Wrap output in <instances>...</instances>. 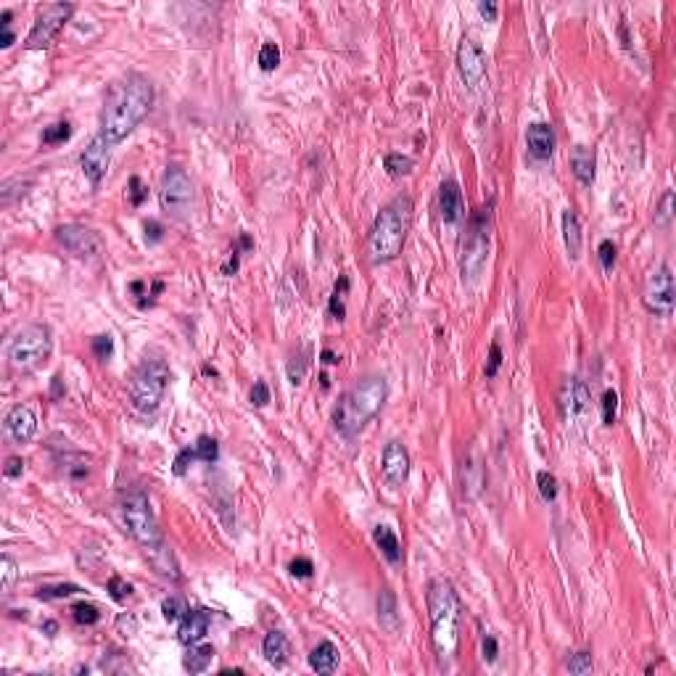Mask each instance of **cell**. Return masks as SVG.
I'll list each match as a JSON object with an SVG mask.
<instances>
[{
  "instance_id": "cell-51",
  "label": "cell",
  "mask_w": 676,
  "mask_h": 676,
  "mask_svg": "<svg viewBox=\"0 0 676 676\" xmlns=\"http://www.w3.org/2000/svg\"><path fill=\"white\" fill-rule=\"evenodd\" d=\"M481 653H484V661L487 663H494L499 655V645H497V637L494 634H484V640H481Z\"/></svg>"
},
{
  "instance_id": "cell-21",
  "label": "cell",
  "mask_w": 676,
  "mask_h": 676,
  "mask_svg": "<svg viewBox=\"0 0 676 676\" xmlns=\"http://www.w3.org/2000/svg\"><path fill=\"white\" fill-rule=\"evenodd\" d=\"M570 169H573L576 180L589 188V185L594 182V169H597L594 148H589V145H576V148L570 151Z\"/></svg>"
},
{
  "instance_id": "cell-44",
  "label": "cell",
  "mask_w": 676,
  "mask_h": 676,
  "mask_svg": "<svg viewBox=\"0 0 676 676\" xmlns=\"http://www.w3.org/2000/svg\"><path fill=\"white\" fill-rule=\"evenodd\" d=\"M592 668H594L592 653L582 650V653L570 655V661H568V671H570V674H589Z\"/></svg>"
},
{
  "instance_id": "cell-54",
  "label": "cell",
  "mask_w": 676,
  "mask_h": 676,
  "mask_svg": "<svg viewBox=\"0 0 676 676\" xmlns=\"http://www.w3.org/2000/svg\"><path fill=\"white\" fill-rule=\"evenodd\" d=\"M478 13L487 19V22H494L497 19V13H499V8H497V3H478Z\"/></svg>"
},
{
  "instance_id": "cell-14",
  "label": "cell",
  "mask_w": 676,
  "mask_h": 676,
  "mask_svg": "<svg viewBox=\"0 0 676 676\" xmlns=\"http://www.w3.org/2000/svg\"><path fill=\"white\" fill-rule=\"evenodd\" d=\"M457 69H460V77H463L470 90H475L478 85L484 82V77H487V53H484V48L478 45L473 37H463V43L457 48Z\"/></svg>"
},
{
  "instance_id": "cell-35",
  "label": "cell",
  "mask_w": 676,
  "mask_h": 676,
  "mask_svg": "<svg viewBox=\"0 0 676 676\" xmlns=\"http://www.w3.org/2000/svg\"><path fill=\"white\" fill-rule=\"evenodd\" d=\"M671 220H674V190H666L655 209V227L666 230V227H671Z\"/></svg>"
},
{
  "instance_id": "cell-57",
  "label": "cell",
  "mask_w": 676,
  "mask_h": 676,
  "mask_svg": "<svg viewBox=\"0 0 676 676\" xmlns=\"http://www.w3.org/2000/svg\"><path fill=\"white\" fill-rule=\"evenodd\" d=\"M61 396V375H56L53 378V399H59Z\"/></svg>"
},
{
  "instance_id": "cell-19",
  "label": "cell",
  "mask_w": 676,
  "mask_h": 676,
  "mask_svg": "<svg viewBox=\"0 0 676 676\" xmlns=\"http://www.w3.org/2000/svg\"><path fill=\"white\" fill-rule=\"evenodd\" d=\"M439 214L447 225H457L465 217V199L457 180H444L439 185Z\"/></svg>"
},
{
  "instance_id": "cell-53",
  "label": "cell",
  "mask_w": 676,
  "mask_h": 676,
  "mask_svg": "<svg viewBox=\"0 0 676 676\" xmlns=\"http://www.w3.org/2000/svg\"><path fill=\"white\" fill-rule=\"evenodd\" d=\"M24 465H27V463H24L22 457H8V460H6V468H3V475H6V478H11V481H13V478H22Z\"/></svg>"
},
{
  "instance_id": "cell-45",
  "label": "cell",
  "mask_w": 676,
  "mask_h": 676,
  "mask_svg": "<svg viewBox=\"0 0 676 676\" xmlns=\"http://www.w3.org/2000/svg\"><path fill=\"white\" fill-rule=\"evenodd\" d=\"M106 589L111 592V597H114L117 603H124V600L132 594V587L124 582L122 576H111V579H108V584H106Z\"/></svg>"
},
{
  "instance_id": "cell-33",
  "label": "cell",
  "mask_w": 676,
  "mask_h": 676,
  "mask_svg": "<svg viewBox=\"0 0 676 676\" xmlns=\"http://www.w3.org/2000/svg\"><path fill=\"white\" fill-rule=\"evenodd\" d=\"M383 164H386V169H389L391 178H402V175H410V172L415 169V159H412V156H404V154H389Z\"/></svg>"
},
{
  "instance_id": "cell-3",
  "label": "cell",
  "mask_w": 676,
  "mask_h": 676,
  "mask_svg": "<svg viewBox=\"0 0 676 676\" xmlns=\"http://www.w3.org/2000/svg\"><path fill=\"white\" fill-rule=\"evenodd\" d=\"M428 618H431V642L441 666H450L460 647V624H463V603L454 584L444 576L428 582L426 589Z\"/></svg>"
},
{
  "instance_id": "cell-7",
  "label": "cell",
  "mask_w": 676,
  "mask_h": 676,
  "mask_svg": "<svg viewBox=\"0 0 676 676\" xmlns=\"http://www.w3.org/2000/svg\"><path fill=\"white\" fill-rule=\"evenodd\" d=\"M169 365L161 354H148L143 359L138 370L132 373L130 380V402L135 412L141 415H154L164 402L166 386H169Z\"/></svg>"
},
{
  "instance_id": "cell-27",
  "label": "cell",
  "mask_w": 676,
  "mask_h": 676,
  "mask_svg": "<svg viewBox=\"0 0 676 676\" xmlns=\"http://www.w3.org/2000/svg\"><path fill=\"white\" fill-rule=\"evenodd\" d=\"M212 658H214L212 645L196 642V645H190L188 647V653H185V658H182V666H185V671H190V674H203V671L212 666Z\"/></svg>"
},
{
  "instance_id": "cell-25",
  "label": "cell",
  "mask_w": 676,
  "mask_h": 676,
  "mask_svg": "<svg viewBox=\"0 0 676 676\" xmlns=\"http://www.w3.org/2000/svg\"><path fill=\"white\" fill-rule=\"evenodd\" d=\"M261 653H264V661L270 666H275V668L285 666L288 663V653H291L288 637H285L283 631H270L264 637V642H261Z\"/></svg>"
},
{
  "instance_id": "cell-29",
  "label": "cell",
  "mask_w": 676,
  "mask_h": 676,
  "mask_svg": "<svg viewBox=\"0 0 676 676\" xmlns=\"http://www.w3.org/2000/svg\"><path fill=\"white\" fill-rule=\"evenodd\" d=\"M188 603L180 597V594H169L164 603H161V616H164V621H169V624H180L182 618L188 616Z\"/></svg>"
},
{
  "instance_id": "cell-9",
  "label": "cell",
  "mask_w": 676,
  "mask_h": 676,
  "mask_svg": "<svg viewBox=\"0 0 676 676\" xmlns=\"http://www.w3.org/2000/svg\"><path fill=\"white\" fill-rule=\"evenodd\" d=\"M159 201L169 217L182 220L193 209V180L180 164H169L161 175L159 185Z\"/></svg>"
},
{
  "instance_id": "cell-47",
  "label": "cell",
  "mask_w": 676,
  "mask_h": 676,
  "mask_svg": "<svg viewBox=\"0 0 676 676\" xmlns=\"http://www.w3.org/2000/svg\"><path fill=\"white\" fill-rule=\"evenodd\" d=\"M93 354L98 357V359H111V354H114V338H111L108 333L95 336L93 338Z\"/></svg>"
},
{
  "instance_id": "cell-43",
  "label": "cell",
  "mask_w": 676,
  "mask_h": 676,
  "mask_svg": "<svg viewBox=\"0 0 676 676\" xmlns=\"http://www.w3.org/2000/svg\"><path fill=\"white\" fill-rule=\"evenodd\" d=\"M193 463H199L196 450H193V447H185V450L178 452V457H175V463H172V470H175V475H185Z\"/></svg>"
},
{
  "instance_id": "cell-4",
  "label": "cell",
  "mask_w": 676,
  "mask_h": 676,
  "mask_svg": "<svg viewBox=\"0 0 676 676\" xmlns=\"http://www.w3.org/2000/svg\"><path fill=\"white\" fill-rule=\"evenodd\" d=\"M386 396H389V383H386L383 375H368V378H362L354 389H349L336 402V407H333V415H331L333 431L346 441L357 439L359 431L380 412V407L386 404Z\"/></svg>"
},
{
  "instance_id": "cell-5",
  "label": "cell",
  "mask_w": 676,
  "mask_h": 676,
  "mask_svg": "<svg viewBox=\"0 0 676 676\" xmlns=\"http://www.w3.org/2000/svg\"><path fill=\"white\" fill-rule=\"evenodd\" d=\"M412 214H415V203L407 193L394 196L380 209L368 236V257L373 264H386L402 254L412 227Z\"/></svg>"
},
{
  "instance_id": "cell-42",
  "label": "cell",
  "mask_w": 676,
  "mask_h": 676,
  "mask_svg": "<svg viewBox=\"0 0 676 676\" xmlns=\"http://www.w3.org/2000/svg\"><path fill=\"white\" fill-rule=\"evenodd\" d=\"M597 259H600V264H603L605 273H613L616 259H618V246L613 243V240H603V243L597 246Z\"/></svg>"
},
{
  "instance_id": "cell-1",
  "label": "cell",
  "mask_w": 676,
  "mask_h": 676,
  "mask_svg": "<svg viewBox=\"0 0 676 676\" xmlns=\"http://www.w3.org/2000/svg\"><path fill=\"white\" fill-rule=\"evenodd\" d=\"M156 101L154 82L138 71H130L108 85L101 117H98V135L111 145H119L143 119L151 114Z\"/></svg>"
},
{
  "instance_id": "cell-48",
  "label": "cell",
  "mask_w": 676,
  "mask_h": 676,
  "mask_svg": "<svg viewBox=\"0 0 676 676\" xmlns=\"http://www.w3.org/2000/svg\"><path fill=\"white\" fill-rule=\"evenodd\" d=\"M499 368H502V349H499V344L494 341V344L489 346V359H487V368H484V375L487 378H494L499 373Z\"/></svg>"
},
{
  "instance_id": "cell-58",
  "label": "cell",
  "mask_w": 676,
  "mask_h": 676,
  "mask_svg": "<svg viewBox=\"0 0 676 676\" xmlns=\"http://www.w3.org/2000/svg\"><path fill=\"white\" fill-rule=\"evenodd\" d=\"M56 629H59V626H56V624H53V621H48V624H45V631H48V637H56Z\"/></svg>"
},
{
  "instance_id": "cell-11",
  "label": "cell",
  "mask_w": 676,
  "mask_h": 676,
  "mask_svg": "<svg viewBox=\"0 0 676 676\" xmlns=\"http://www.w3.org/2000/svg\"><path fill=\"white\" fill-rule=\"evenodd\" d=\"M642 304L655 317H671V312H674V270H671V264H661L647 278Z\"/></svg>"
},
{
  "instance_id": "cell-38",
  "label": "cell",
  "mask_w": 676,
  "mask_h": 676,
  "mask_svg": "<svg viewBox=\"0 0 676 676\" xmlns=\"http://www.w3.org/2000/svg\"><path fill=\"white\" fill-rule=\"evenodd\" d=\"M82 589L77 584H56V587H40L37 589V597L40 600H64V597H71V594H80Z\"/></svg>"
},
{
  "instance_id": "cell-2",
  "label": "cell",
  "mask_w": 676,
  "mask_h": 676,
  "mask_svg": "<svg viewBox=\"0 0 676 676\" xmlns=\"http://www.w3.org/2000/svg\"><path fill=\"white\" fill-rule=\"evenodd\" d=\"M119 512H122V523L127 528V534L143 547L148 563L156 568V573H161L164 579H172V582H180V566L169 545L164 542V534L159 528V521H156V512L151 508V499L145 491L141 489H132V491H124L122 499H119Z\"/></svg>"
},
{
  "instance_id": "cell-13",
  "label": "cell",
  "mask_w": 676,
  "mask_h": 676,
  "mask_svg": "<svg viewBox=\"0 0 676 676\" xmlns=\"http://www.w3.org/2000/svg\"><path fill=\"white\" fill-rule=\"evenodd\" d=\"M558 407L566 423H579V420H584L587 412H589V407H592L589 386L582 378H566L558 394Z\"/></svg>"
},
{
  "instance_id": "cell-39",
  "label": "cell",
  "mask_w": 676,
  "mask_h": 676,
  "mask_svg": "<svg viewBox=\"0 0 676 676\" xmlns=\"http://www.w3.org/2000/svg\"><path fill=\"white\" fill-rule=\"evenodd\" d=\"M536 484H539V494H542L545 502H555L558 499V478L549 473V470H539Z\"/></svg>"
},
{
  "instance_id": "cell-52",
  "label": "cell",
  "mask_w": 676,
  "mask_h": 676,
  "mask_svg": "<svg viewBox=\"0 0 676 676\" xmlns=\"http://www.w3.org/2000/svg\"><path fill=\"white\" fill-rule=\"evenodd\" d=\"M161 238H164V227H161V222L148 220V222H145V243L154 246V243H159Z\"/></svg>"
},
{
  "instance_id": "cell-41",
  "label": "cell",
  "mask_w": 676,
  "mask_h": 676,
  "mask_svg": "<svg viewBox=\"0 0 676 676\" xmlns=\"http://www.w3.org/2000/svg\"><path fill=\"white\" fill-rule=\"evenodd\" d=\"M259 66L261 71H275L280 66V48L275 43H264L259 50Z\"/></svg>"
},
{
  "instance_id": "cell-10",
  "label": "cell",
  "mask_w": 676,
  "mask_h": 676,
  "mask_svg": "<svg viewBox=\"0 0 676 676\" xmlns=\"http://www.w3.org/2000/svg\"><path fill=\"white\" fill-rule=\"evenodd\" d=\"M71 13H74V3H48V6H43L29 35H27V43H24L27 50H45L64 29V24L71 19Z\"/></svg>"
},
{
  "instance_id": "cell-55",
  "label": "cell",
  "mask_w": 676,
  "mask_h": 676,
  "mask_svg": "<svg viewBox=\"0 0 676 676\" xmlns=\"http://www.w3.org/2000/svg\"><path fill=\"white\" fill-rule=\"evenodd\" d=\"M13 43H16V35H13L11 29H3V37H0V48H11Z\"/></svg>"
},
{
  "instance_id": "cell-12",
  "label": "cell",
  "mask_w": 676,
  "mask_h": 676,
  "mask_svg": "<svg viewBox=\"0 0 676 676\" xmlns=\"http://www.w3.org/2000/svg\"><path fill=\"white\" fill-rule=\"evenodd\" d=\"M56 243L64 251H69L77 259H95L103 251V238L95 233L93 227L77 225V222H66V225L56 227Z\"/></svg>"
},
{
  "instance_id": "cell-31",
  "label": "cell",
  "mask_w": 676,
  "mask_h": 676,
  "mask_svg": "<svg viewBox=\"0 0 676 676\" xmlns=\"http://www.w3.org/2000/svg\"><path fill=\"white\" fill-rule=\"evenodd\" d=\"M29 185H32V180H29V178L6 180V182H3V188H0V201H3V206H11L16 199H22Z\"/></svg>"
},
{
  "instance_id": "cell-8",
  "label": "cell",
  "mask_w": 676,
  "mask_h": 676,
  "mask_svg": "<svg viewBox=\"0 0 676 676\" xmlns=\"http://www.w3.org/2000/svg\"><path fill=\"white\" fill-rule=\"evenodd\" d=\"M491 209L494 201H489V206H481L478 212L470 217L468 222V236L463 243V259H460V273L463 280H475L489 257V238H491Z\"/></svg>"
},
{
  "instance_id": "cell-50",
  "label": "cell",
  "mask_w": 676,
  "mask_h": 676,
  "mask_svg": "<svg viewBox=\"0 0 676 676\" xmlns=\"http://www.w3.org/2000/svg\"><path fill=\"white\" fill-rule=\"evenodd\" d=\"M288 570L296 576V579H312V573H315V563L309 558H294L291 560V566H288Z\"/></svg>"
},
{
  "instance_id": "cell-28",
  "label": "cell",
  "mask_w": 676,
  "mask_h": 676,
  "mask_svg": "<svg viewBox=\"0 0 676 676\" xmlns=\"http://www.w3.org/2000/svg\"><path fill=\"white\" fill-rule=\"evenodd\" d=\"M346 294H349V278L341 275V278L336 280V285H333L331 301H328V315H331L333 320H344L346 317V307H344Z\"/></svg>"
},
{
  "instance_id": "cell-24",
  "label": "cell",
  "mask_w": 676,
  "mask_h": 676,
  "mask_svg": "<svg viewBox=\"0 0 676 676\" xmlns=\"http://www.w3.org/2000/svg\"><path fill=\"white\" fill-rule=\"evenodd\" d=\"M338 663H341V653H338V647H336L333 642H320V645L309 653V666H312V671H317V674H333V671L338 668Z\"/></svg>"
},
{
  "instance_id": "cell-49",
  "label": "cell",
  "mask_w": 676,
  "mask_h": 676,
  "mask_svg": "<svg viewBox=\"0 0 676 676\" xmlns=\"http://www.w3.org/2000/svg\"><path fill=\"white\" fill-rule=\"evenodd\" d=\"M249 399H251V404L254 407H267L270 404V389H267V383L264 380H257L254 386H251V394H249Z\"/></svg>"
},
{
  "instance_id": "cell-34",
  "label": "cell",
  "mask_w": 676,
  "mask_h": 676,
  "mask_svg": "<svg viewBox=\"0 0 676 676\" xmlns=\"http://www.w3.org/2000/svg\"><path fill=\"white\" fill-rule=\"evenodd\" d=\"M193 450H196V457H199V463H217V457H220V444H217V439H212V436H199V441L193 444Z\"/></svg>"
},
{
  "instance_id": "cell-32",
  "label": "cell",
  "mask_w": 676,
  "mask_h": 676,
  "mask_svg": "<svg viewBox=\"0 0 676 676\" xmlns=\"http://www.w3.org/2000/svg\"><path fill=\"white\" fill-rule=\"evenodd\" d=\"M16 579H19V563L11 555H3V560H0V589H3V594L11 592Z\"/></svg>"
},
{
  "instance_id": "cell-20",
  "label": "cell",
  "mask_w": 676,
  "mask_h": 676,
  "mask_svg": "<svg viewBox=\"0 0 676 676\" xmlns=\"http://www.w3.org/2000/svg\"><path fill=\"white\" fill-rule=\"evenodd\" d=\"M209 624H212V613L209 610H188V616L180 621L178 626V640L180 645H196L209 634Z\"/></svg>"
},
{
  "instance_id": "cell-18",
  "label": "cell",
  "mask_w": 676,
  "mask_h": 676,
  "mask_svg": "<svg viewBox=\"0 0 676 676\" xmlns=\"http://www.w3.org/2000/svg\"><path fill=\"white\" fill-rule=\"evenodd\" d=\"M555 143H558V138H555L552 124H547V122L528 124V130H526V148H528V154L534 156L536 161H549L552 154H555Z\"/></svg>"
},
{
  "instance_id": "cell-15",
  "label": "cell",
  "mask_w": 676,
  "mask_h": 676,
  "mask_svg": "<svg viewBox=\"0 0 676 676\" xmlns=\"http://www.w3.org/2000/svg\"><path fill=\"white\" fill-rule=\"evenodd\" d=\"M410 465H412V460H410V452H407V447H404L402 441H389V444L383 447L380 470H383V478H386L389 487L399 489L407 484V478H410Z\"/></svg>"
},
{
  "instance_id": "cell-6",
  "label": "cell",
  "mask_w": 676,
  "mask_h": 676,
  "mask_svg": "<svg viewBox=\"0 0 676 676\" xmlns=\"http://www.w3.org/2000/svg\"><path fill=\"white\" fill-rule=\"evenodd\" d=\"M53 354V333L45 322L22 325L6 344V359L16 373H35Z\"/></svg>"
},
{
  "instance_id": "cell-23",
  "label": "cell",
  "mask_w": 676,
  "mask_h": 676,
  "mask_svg": "<svg viewBox=\"0 0 676 676\" xmlns=\"http://www.w3.org/2000/svg\"><path fill=\"white\" fill-rule=\"evenodd\" d=\"M563 240H566V251H568V257L573 261L582 257V222H579V214L573 212V209H566L563 212Z\"/></svg>"
},
{
  "instance_id": "cell-16",
  "label": "cell",
  "mask_w": 676,
  "mask_h": 676,
  "mask_svg": "<svg viewBox=\"0 0 676 676\" xmlns=\"http://www.w3.org/2000/svg\"><path fill=\"white\" fill-rule=\"evenodd\" d=\"M111 143H106L101 135H95L90 145L80 156V166H82L85 178L90 180V185H101V180L106 178L108 164H111Z\"/></svg>"
},
{
  "instance_id": "cell-17",
  "label": "cell",
  "mask_w": 676,
  "mask_h": 676,
  "mask_svg": "<svg viewBox=\"0 0 676 676\" xmlns=\"http://www.w3.org/2000/svg\"><path fill=\"white\" fill-rule=\"evenodd\" d=\"M6 433H8L16 444H27V441L35 439V433H37L35 410L27 407V404H16V407H11V412L6 415Z\"/></svg>"
},
{
  "instance_id": "cell-56",
  "label": "cell",
  "mask_w": 676,
  "mask_h": 676,
  "mask_svg": "<svg viewBox=\"0 0 676 676\" xmlns=\"http://www.w3.org/2000/svg\"><path fill=\"white\" fill-rule=\"evenodd\" d=\"M320 357H322V362H325V365H338V362H341V357L333 354L331 349H325V352H322Z\"/></svg>"
},
{
  "instance_id": "cell-46",
  "label": "cell",
  "mask_w": 676,
  "mask_h": 676,
  "mask_svg": "<svg viewBox=\"0 0 676 676\" xmlns=\"http://www.w3.org/2000/svg\"><path fill=\"white\" fill-rule=\"evenodd\" d=\"M127 196H130L132 206H141L145 199H148V188L143 185V180L138 175H132L130 182H127Z\"/></svg>"
},
{
  "instance_id": "cell-40",
  "label": "cell",
  "mask_w": 676,
  "mask_h": 676,
  "mask_svg": "<svg viewBox=\"0 0 676 676\" xmlns=\"http://www.w3.org/2000/svg\"><path fill=\"white\" fill-rule=\"evenodd\" d=\"M618 394L613 391V389H607L605 394H603V402H600V407H603V423L605 426H616L618 420Z\"/></svg>"
},
{
  "instance_id": "cell-26",
  "label": "cell",
  "mask_w": 676,
  "mask_h": 676,
  "mask_svg": "<svg viewBox=\"0 0 676 676\" xmlns=\"http://www.w3.org/2000/svg\"><path fill=\"white\" fill-rule=\"evenodd\" d=\"M373 539H375V545H378V549L389 563L396 566L402 560V542H399V536H396L391 526H375L373 528Z\"/></svg>"
},
{
  "instance_id": "cell-30",
  "label": "cell",
  "mask_w": 676,
  "mask_h": 676,
  "mask_svg": "<svg viewBox=\"0 0 676 676\" xmlns=\"http://www.w3.org/2000/svg\"><path fill=\"white\" fill-rule=\"evenodd\" d=\"M307 370H309V352H299V354H294L291 359H288L285 375H288V380H291L294 386H301L304 378H307Z\"/></svg>"
},
{
  "instance_id": "cell-36",
  "label": "cell",
  "mask_w": 676,
  "mask_h": 676,
  "mask_svg": "<svg viewBox=\"0 0 676 676\" xmlns=\"http://www.w3.org/2000/svg\"><path fill=\"white\" fill-rule=\"evenodd\" d=\"M71 138V124L69 122H56V124H50V127H45L43 130V145H61V143H66Z\"/></svg>"
},
{
  "instance_id": "cell-22",
  "label": "cell",
  "mask_w": 676,
  "mask_h": 676,
  "mask_svg": "<svg viewBox=\"0 0 676 676\" xmlns=\"http://www.w3.org/2000/svg\"><path fill=\"white\" fill-rule=\"evenodd\" d=\"M378 621L380 626L389 631V634H396L399 626H402V613H399V603H396V594L394 589H380L378 594Z\"/></svg>"
},
{
  "instance_id": "cell-37",
  "label": "cell",
  "mask_w": 676,
  "mask_h": 676,
  "mask_svg": "<svg viewBox=\"0 0 676 676\" xmlns=\"http://www.w3.org/2000/svg\"><path fill=\"white\" fill-rule=\"evenodd\" d=\"M71 618L80 626H93V624L101 621V610L95 605H90V603H77V605H71Z\"/></svg>"
}]
</instances>
